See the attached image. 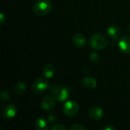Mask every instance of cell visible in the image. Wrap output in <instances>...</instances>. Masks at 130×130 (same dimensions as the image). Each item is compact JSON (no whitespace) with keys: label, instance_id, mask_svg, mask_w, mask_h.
<instances>
[{"label":"cell","instance_id":"cell-4","mask_svg":"<svg viewBox=\"0 0 130 130\" xmlns=\"http://www.w3.org/2000/svg\"><path fill=\"white\" fill-rule=\"evenodd\" d=\"M78 111H79V106L74 101H67L63 107V112L65 115L69 117H72L76 116Z\"/></svg>","mask_w":130,"mask_h":130},{"label":"cell","instance_id":"cell-8","mask_svg":"<svg viewBox=\"0 0 130 130\" xmlns=\"http://www.w3.org/2000/svg\"><path fill=\"white\" fill-rule=\"evenodd\" d=\"M119 46L123 52L130 54V35H124L120 39Z\"/></svg>","mask_w":130,"mask_h":130},{"label":"cell","instance_id":"cell-1","mask_svg":"<svg viewBox=\"0 0 130 130\" xmlns=\"http://www.w3.org/2000/svg\"><path fill=\"white\" fill-rule=\"evenodd\" d=\"M51 95L57 101H65L69 97V90L67 87L64 85H53L50 88Z\"/></svg>","mask_w":130,"mask_h":130},{"label":"cell","instance_id":"cell-22","mask_svg":"<svg viewBox=\"0 0 130 130\" xmlns=\"http://www.w3.org/2000/svg\"><path fill=\"white\" fill-rule=\"evenodd\" d=\"M103 129L105 130H114L115 129V127H113V126H105L103 128Z\"/></svg>","mask_w":130,"mask_h":130},{"label":"cell","instance_id":"cell-14","mask_svg":"<svg viewBox=\"0 0 130 130\" xmlns=\"http://www.w3.org/2000/svg\"><path fill=\"white\" fill-rule=\"evenodd\" d=\"M35 128L37 130H45L49 127L46 120L43 117H38L35 120Z\"/></svg>","mask_w":130,"mask_h":130},{"label":"cell","instance_id":"cell-9","mask_svg":"<svg viewBox=\"0 0 130 130\" xmlns=\"http://www.w3.org/2000/svg\"><path fill=\"white\" fill-rule=\"evenodd\" d=\"M104 111L100 107H93L89 110V117L94 120H100L103 117Z\"/></svg>","mask_w":130,"mask_h":130},{"label":"cell","instance_id":"cell-7","mask_svg":"<svg viewBox=\"0 0 130 130\" xmlns=\"http://www.w3.org/2000/svg\"><path fill=\"white\" fill-rule=\"evenodd\" d=\"M2 116L5 119H12L17 113V107L15 105L12 104H9L5 105L2 110Z\"/></svg>","mask_w":130,"mask_h":130},{"label":"cell","instance_id":"cell-5","mask_svg":"<svg viewBox=\"0 0 130 130\" xmlns=\"http://www.w3.org/2000/svg\"><path fill=\"white\" fill-rule=\"evenodd\" d=\"M49 87L48 82L42 78L35 80L32 85V90L35 94H41L44 92Z\"/></svg>","mask_w":130,"mask_h":130},{"label":"cell","instance_id":"cell-21","mask_svg":"<svg viewBox=\"0 0 130 130\" xmlns=\"http://www.w3.org/2000/svg\"><path fill=\"white\" fill-rule=\"evenodd\" d=\"M48 120L50 122V123H53L55 120H56V117L53 116V115H50L48 117Z\"/></svg>","mask_w":130,"mask_h":130},{"label":"cell","instance_id":"cell-23","mask_svg":"<svg viewBox=\"0 0 130 130\" xmlns=\"http://www.w3.org/2000/svg\"><path fill=\"white\" fill-rule=\"evenodd\" d=\"M129 30H130V27H129Z\"/></svg>","mask_w":130,"mask_h":130},{"label":"cell","instance_id":"cell-11","mask_svg":"<svg viewBox=\"0 0 130 130\" xmlns=\"http://www.w3.org/2000/svg\"><path fill=\"white\" fill-rule=\"evenodd\" d=\"M42 72L46 78H51L55 74V68L50 63H46L43 66Z\"/></svg>","mask_w":130,"mask_h":130},{"label":"cell","instance_id":"cell-13","mask_svg":"<svg viewBox=\"0 0 130 130\" xmlns=\"http://www.w3.org/2000/svg\"><path fill=\"white\" fill-rule=\"evenodd\" d=\"M82 85L84 87L90 89H94L97 87V81L91 77H85L82 80Z\"/></svg>","mask_w":130,"mask_h":130},{"label":"cell","instance_id":"cell-20","mask_svg":"<svg viewBox=\"0 0 130 130\" xmlns=\"http://www.w3.org/2000/svg\"><path fill=\"white\" fill-rule=\"evenodd\" d=\"M5 15H4L3 13H1V14H0V24H3L4 22H5Z\"/></svg>","mask_w":130,"mask_h":130},{"label":"cell","instance_id":"cell-15","mask_svg":"<svg viewBox=\"0 0 130 130\" xmlns=\"http://www.w3.org/2000/svg\"><path fill=\"white\" fill-rule=\"evenodd\" d=\"M26 89V84L24 82H18L14 85V92L17 95H21Z\"/></svg>","mask_w":130,"mask_h":130},{"label":"cell","instance_id":"cell-16","mask_svg":"<svg viewBox=\"0 0 130 130\" xmlns=\"http://www.w3.org/2000/svg\"><path fill=\"white\" fill-rule=\"evenodd\" d=\"M90 59L93 63H98L100 62V56L96 53H93L90 56Z\"/></svg>","mask_w":130,"mask_h":130},{"label":"cell","instance_id":"cell-19","mask_svg":"<svg viewBox=\"0 0 130 130\" xmlns=\"http://www.w3.org/2000/svg\"><path fill=\"white\" fill-rule=\"evenodd\" d=\"M71 130H78V129H85V127L83 126L81 124H75L74 126H72L71 128Z\"/></svg>","mask_w":130,"mask_h":130},{"label":"cell","instance_id":"cell-2","mask_svg":"<svg viewBox=\"0 0 130 130\" xmlns=\"http://www.w3.org/2000/svg\"><path fill=\"white\" fill-rule=\"evenodd\" d=\"M109 40L107 37L101 33L94 34L90 39V46L94 50H101L107 46Z\"/></svg>","mask_w":130,"mask_h":130},{"label":"cell","instance_id":"cell-12","mask_svg":"<svg viewBox=\"0 0 130 130\" xmlns=\"http://www.w3.org/2000/svg\"><path fill=\"white\" fill-rule=\"evenodd\" d=\"M107 34L112 37V39L117 40L121 34V30L118 26L110 25L107 28Z\"/></svg>","mask_w":130,"mask_h":130},{"label":"cell","instance_id":"cell-18","mask_svg":"<svg viewBox=\"0 0 130 130\" xmlns=\"http://www.w3.org/2000/svg\"><path fill=\"white\" fill-rule=\"evenodd\" d=\"M52 130H65L66 129V128L64 126H62V125H61V124H56V125H54V126H53L51 128H50Z\"/></svg>","mask_w":130,"mask_h":130},{"label":"cell","instance_id":"cell-10","mask_svg":"<svg viewBox=\"0 0 130 130\" xmlns=\"http://www.w3.org/2000/svg\"><path fill=\"white\" fill-rule=\"evenodd\" d=\"M72 41L77 47L81 48V47L85 46V45L86 43V38L82 34L77 33L73 36Z\"/></svg>","mask_w":130,"mask_h":130},{"label":"cell","instance_id":"cell-6","mask_svg":"<svg viewBox=\"0 0 130 130\" xmlns=\"http://www.w3.org/2000/svg\"><path fill=\"white\" fill-rule=\"evenodd\" d=\"M40 105H41V108L46 111L53 110L55 108V105H56L55 99L52 95L51 96L46 95V96L43 98L41 103H40Z\"/></svg>","mask_w":130,"mask_h":130},{"label":"cell","instance_id":"cell-17","mask_svg":"<svg viewBox=\"0 0 130 130\" xmlns=\"http://www.w3.org/2000/svg\"><path fill=\"white\" fill-rule=\"evenodd\" d=\"M0 96H1V99H2V101H8L10 100V98H11L9 93L8 91H2L1 92Z\"/></svg>","mask_w":130,"mask_h":130},{"label":"cell","instance_id":"cell-3","mask_svg":"<svg viewBox=\"0 0 130 130\" xmlns=\"http://www.w3.org/2000/svg\"><path fill=\"white\" fill-rule=\"evenodd\" d=\"M52 5L50 0H37L33 6V11L37 15H46L50 12Z\"/></svg>","mask_w":130,"mask_h":130}]
</instances>
